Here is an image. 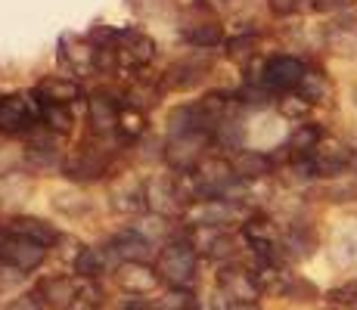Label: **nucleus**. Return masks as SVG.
<instances>
[{
  "label": "nucleus",
  "instance_id": "9d476101",
  "mask_svg": "<svg viewBox=\"0 0 357 310\" xmlns=\"http://www.w3.org/2000/svg\"><path fill=\"white\" fill-rule=\"evenodd\" d=\"M320 140H324V134H320L317 124H301V127L292 134L289 149H295L301 158H307V155H314V149L320 146Z\"/></svg>",
  "mask_w": 357,
  "mask_h": 310
},
{
  "label": "nucleus",
  "instance_id": "7ed1b4c3",
  "mask_svg": "<svg viewBox=\"0 0 357 310\" xmlns=\"http://www.w3.org/2000/svg\"><path fill=\"white\" fill-rule=\"evenodd\" d=\"M40 258H44V248L22 236H13L6 242H0V261L10 267H19V270H31Z\"/></svg>",
  "mask_w": 357,
  "mask_h": 310
},
{
  "label": "nucleus",
  "instance_id": "20e7f679",
  "mask_svg": "<svg viewBox=\"0 0 357 310\" xmlns=\"http://www.w3.org/2000/svg\"><path fill=\"white\" fill-rule=\"evenodd\" d=\"M348 149L342 146V143H335V140H324L317 149H314V155H311V164H314V174H329V177H335V174H342L345 171V164H348Z\"/></svg>",
  "mask_w": 357,
  "mask_h": 310
},
{
  "label": "nucleus",
  "instance_id": "6ab92c4d",
  "mask_svg": "<svg viewBox=\"0 0 357 310\" xmlns=\"http://www.w3.org/2000/svg\"><path fill=\"white\" fill-rule=\"evenodd\" d=\"M10 310H44V304H40L34 295H25V298H19V301H13Z\"/></svg>",
  "mask_w": 357,
  "mask_h": 310
},
{
  "label": "nucleus",
  "instance_id": "6e6552de",
  "mask_svg": "<svg viewBox=\"0 0 357 310\" xmlns=\"http://www.w3.org/2000/svg\"><path fill=\"white\" fill-rule=\"evenodd\" d=\"M221 288L230 295L233 301H255V295H258L255 277H249V273H243V270H224L221 273Z\"/></svg>",
  "mask_w": 357,
  "mask_h": 310
},
{
  "label": "nucleus",
  "instance_id": "9b49d317",
  "mask_svg": "<svg viewBox=\"0 0 357 310\" xmlns=\"http://www.w3.org/2000/svg\"><path fill=\"white\" fill-rule=\"evenodd\" d=\"M119 38L125 40V44H130V47L121 50V56H130L134 62H146L149 56H153V40H149L146 34H140V31H121Z\"/></svg>",
  "mask_w": 357,
  "mask_h": 310
},
{
  "label": "nucleus",
  "instance_id": "dca6fc26",
  "mask_svg": "<svg viewBox=\"0 0 357 310\" xmlns=\"http://www.w3.org/2000/svg\"><path fill=\"white\" fill-rule=\"evenodd\" d=\"M44 118L50 121L53 130H68L72 127V112L63 106H44Z\"/></svg>",
  "mask_w": 357,
  "mask_h": 310
},
{
  "label": "nucleus",
  "instance_id": "aec40b11",
  "mask_svg": "<svg viewBox=\"0 0 357 310\" xmlns=\"http://www.w3.org/2000/svg\"><path fill=\"white\" fill-rule=\"evenodd\" d=\"M348 3H351V0H317V3H314V6H317V10H345V6Z\"/></svg>",
  "mask_w": 357,
  "mask_h": 310
},
{
  "label": "nucleus",
  "instance_id": "412c9836",
  "mask_svg": "<svg viewBox=\"0 0 357 310\" xmlns=\"http://www.w3.org/2000/svg\"><path fill=\"white\" fill-rule=\"evenodd\" d=\"M298 3L301 0H271V6L277 13H292V10H298Z\"/></svg>",
  "mask_w": 357,
  "mask_h": 310
},
{
  "label": "nucleus",
  "instance_id": "f3484780",
  "mask_svg": "<svg viewBox=\"0 0 357 310\" xmlns=\"http://www.w3.org/2000/svg\"><path fill=\"white\" fill-rule=\"evenodd\" d=\"M168 298H171V301H165V310H187L190 304H193V298H190L187 288H174Z\"/></svg>",
  "mask_w": 357,
  "mask_h": 310
},
{
  "label": "nucleus",
  "instance_id": "0eeeda50",
  "mask_svg": "<svg viewBox=\"0 0 357 310\" xmlns=\"http://www.w3.org/2000/svg\"><path fill=\"white\" fill-rule=\"evenodd\" d=\"M38 93L44 96L40 102H47V106H63V109H68V102H75L81 96L78 84H72L68 78H50V81H44V84L38 87Z\"/></svg>",
  "mask_w": 357,
  "mask_h": 310
},
{
  "label": "nucleus",
  "instance_id": "423d86ee",
  "mask_svg": "<svg viewBox=\"0 0 357 310\" xmlns=\"http://www.w3.org/2000/svg\"><path fill=\"white\" fill-rule=\"evenodd\" d=\"M40 295H44L47 304H50V307H59V310L75 307V301H78V288H75V282H68V277H53V279H47L44 286H40Z\"/></svg>",
  "mask_w": 357,
  "mask_h": 310
},
{
  "label": "nucleus",
  "instance_id": "f8f14e48",
  "mask_svg": "<svg viewBox=\"0 0 357 310\" xmlns=\"http://www.w3.org/2000/svg\"><path fill=\"white\" fill-rule=\"evenodd\" d=\"M329 93V84H326V78L320 72H305V78H301V84H298V96L305 102H320L324 96Z\"/></svg>",
  "mask_w": 357,
  "mask_h": 310
},
{
  "label": "nucleus",
  "instance_id": "4be33fe9",
  "mask_svg": "<svg viewBox=\"0 0 357 310\" xmlns=\"http://www.w3.org/2000/svg\"><path fill=\"white\" fill-rule=\"evenodd\" d=\"M283 112H286V115H298V112H305V102H283Z\"/></svg>",
  "mask_w": 357,
  "mask_h": 310
},
{
  "label": "nucleus",
  "instance_id": "f257e3e1",
  "mask_svg": "<svg viewBox=\"0 0 357 310\" xmlns=\"http://www.w3.org/2000/svg\"><path fill=\"white\" fill-rule=\"evenodd\" d=\"M305 72H307V68L301 65V59H295V56H273V59H267L261 84H264V91H289V87L301 84Z\"/></svg>",
  "mask_w": 357,
  "mask_h": 310
},
{
  "label": "nucleus",
  "instance_id": "2eb2a0df",
  "mask_svg": "<svg viewBox=\"0 0 357 310\" xmlns=\"http://www.w3.org/2000/svg\"><path fill=\"white\" fill-rule=\"evenodd\" d=\"M75 270H78L81 277H100V270H102L100 251H93V248H84V251L78 254V261H75Z\"/></svg>",
  "mask_w": 357,
  "mask_h": 310
},
{
  "label": "nucleus",
  "instance_id": "4468645a",
  "mask_svg": "<svg viewBox=\"0 0 357 310\" xmlns=\"http://www.w3.org/2000/svg\"><path fill=\"white\" fill-rule=\"evenodd\" d=\"M329 40L339 53H357V25H339V29H333Z\"/></svg>",
  "mask_w": 357,
  "mask_h": 310
},
{
  "label": "nucleus",
  "instance_id": "b1692460",
  "mask_svg": "<svg viewBox=\"0 0 357 310\" xmlns=\"http://www.w3.org/2000/svg\"><path fill=\"white\" fill-rule=\"evenodd\" d=\"M125 310H146V307H143L140 301H130V304H125Z\"/></svg>",
  "mask_w": 357,
  "mask_h": 310
},
{
  "label": "nucleus",
  "instance_id": "39448f33",
  "mask_svg": "<svg viewBox=\"0 0 357 310\" xmlns=\"http://www.w3.org/2000/svg\"><path fill=\"white\" fill-rule=\"evenodd\" d=\"M31 124H34V112L22 96H3L0 100V130L16 134V130H25Z\"/></svg>",
  "mask_w": 357,
  "mask_h": 310
},
{
  "label": "nucleus",
  "instance_id": "ddd939ff",
  "mask_svg": "<svg viewBox=\"0 0 357 310\" xmlns=\"http://www.w3.org/2000/svg\"><path fill=\"white\" fill-rule=\"evenodd\" d=\"M236 171H239V177H261L271 171V158L261 153H243L236 158Z\"/></svg>",
  "mask_w": 357,
  "mask_h": 310
},
{
  "label": "nucleus",
  "instance_id": "f03ea898",
  "mask_svg": "<svg viewBox=\"0 0 357 310\" xmlns=\"http://www.w3.org/2000/svg\"><path fill=\"white\" fill-rule=\"evenodd\" d=\"M162 273L174 288H183L196 273V254L190 245H168L162 254Z\"/></svg>",
  "mask_w": 357,
  "mask_h": 310
},
{
  "label": "nucleus",
  "instance_id": "5701e85b",
  "mask_svg": "<svg viewBox=\"0 0 357 310\" xmlns=\"http://www.w3.org/2000/svg\"><path fill=\"white\" fill-rule=\"evenodd\" d=\"M227 310H258V304H255V301H233Z\"/></svg>",
  "mask_w": 357,
  "mask_h": 310
},
{
  "label": "nucleus",
  "instance_id": "1a4fd4ad",
  "mask_svg": "<svg viewBox=\"0 0 357 310\" xmlns=\"http://www.w3.org/2000/svg\"><path fill=\"white\" fill-rule=\"evenodd\" d=\"M155 282H159V277H155L149 267H143V264H125L121 267V273H119V286L125 288V292H130V295L149 292Z\"/></svg>",
  "mask_w": 357,
  "mask_h": 310
},
{
  "label": "nucleus",
  "instance_id": "a211bd4d",
  "mask_svg": "<svg viewBox=\"0 0 357 310\" xmlns=\"http://www.w3.org/2000/svg\"><path fill=\"white\" fill-rule=\"evenodd\" d=\"M329 298L342 301V304H351V301H357V282H354V286H345V288H335Z\"/></svg>",
  "mask_w": 357,
  "mask_h": 310
}]
</instances>
